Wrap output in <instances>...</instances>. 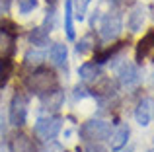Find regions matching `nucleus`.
<instances>
[{"label":"nucleus","instance_id":"nucleus-1","mask_svg":"<svg viewBox=\"0 0 154 152\" xmlns=\"http://www.w3.org/2000/svg\"><path fill=\"white\" fill-rule=\"evenodd\" d=\"M29 88L35 94H49L53 88H57L55 72H51L47 68H41L37 72H33V76L29 78Z\"/></svg>","mask_w":154,"mask_h":152},{"label":"nucleus","instance_id":"nucleus-2","mask_svg":"<svg viewBox=\"0 0 154 152\" xmlns=\"http://www.w3.org/2000/svg\"><path fill=\"white\" fill-rule=\"evenodd\" d=\"M80 135L88 141H102V138H107L111 135V127L103 119H92L80 127Z\"/></svg>","mask_w":154,"mask_h":152},{"label":"nucleus","instance_id":"nucleus-3","mask_svg":"<svg viewBox=\"0 0 154 152\" xmlns=\"http://www.w3.org/2000/svg\"><path fill=\"white\" fill-rule=\"evenodd\" d=\"M27 119V99L23 94H16L10 102V123L14 127H23Z\"/></svg>","mask_w":154,"mask_h":152},{"label":"nucleus","instance_id":"nucleus-4","mask_svg":"<svg viewBox=\"0 0 154 152\" xmlns=\"http://www.w3.org/2000/svg\"><path fill=\"white\" fill-rule=\"evenodd\" d=\"M121 29H123V23L121 18L117 14H107L103 16L102 23H100V35H102L103 41H113V39L119 37Z\"/></svg>","mask_w":154,"mask_h":152},{"label":"nucleus","instance_id":"nucleus-5","mask_svg":"<svg viewBox=\"0 0 154 152\" xmlns=\"http://www.w3.org/2000/svg\"><path fill=\"white\" fill-rule=\"evenodd\" d=\"M60 131V119L59 117H43L35 123V135L43 141H53Z\"/></svg>","mask_w":154,"mask_h":152},{"label":"nucleus","instance_id":"nucleus-6","mask_svg":"<svg viewBox=\"0 0 154 152\" xmlns=\"http://www.w3.org/2000/svg\"><path fill=\"white\" fill-rule=\"evenodd\" d=\"M119 78H121V84H123V86L131 88V86H137V84L140 82V72H139V68H137L135 65L125 62V65L119 68Z\"/></svg>","mask_w":154,"mask_h":152},{"label":"nucleus","instance_id":"nucleus-7","mask_svg":"<svg viewBox=\"0 0 154 152\" xmlns=\"http://www.w3.org/2000/svg\"><path fill=\"white\" fill-rule=\"evenodd\" d=\"M129 125L127 123H121L119 127H117L115 131L111 133V138H109V142H111V150H121L125 144H127L129 141Z\"/></svg>","mask_w":154,"mask_h":152},{"label":"nucleus","instance_id":"nucleus-8","mask_svg":"<svg viewBox=\"0 0 154 152\" xmlns=\"http://www.w3.org/2000/svg\"><path fill=\"white\" fill-rule=\"evenodd\" d=\"M135 119L140 127H146L148 123H150V119H152V99H143V102H139V105H137V109H135Z\"/></svg>","mask_w":154,"mask_h":152},{"label":"nucleus","instance_id":"nucleus-9","mask_svg":"<svg viewBox=\"0 0 154 152\" xmlns=\"http://www.w3.org/2000/svg\"><path fill=\"white\" fill-rule=\"evenodd\" d=\"M143 23H144V8L143 6H135L127 16V27L129 31L137 33V31L143 29Z\"/></svg>","mask_w":154,"mask_h":152},{"label":"nucleus","instance_id":"nucleus-10","mask_svg":"<svg viewBox=\"0 0 154 152\" xmlns=\"http://www.w3.org/2000/svg\"><path fill=\"white\" fill-rule=\"evenodd\" d=\"M66 57H68L66 45H63V43H53L51 49H49V59H51L53 65L64 68V66H66Z\"/></svg>","mask_w":154,"mask_h":152},{"label":"nucleus","instance_id":"nucleus-11","mask_svg":"<svg viewBox=\"0 0 154 152\" xmlns=\"http://www.w3.org/2000/svg\"><path fill=\"white\" fill-rule=\"evenodd\" d=\"M78 74L84 82H98L102 76V70H100V65H96V62H84L78 68Z\"/></svg>","mask_w":154,"mask_h":152},{"label":"nucleus","instance_id":"nucleus-12","mask_svg":"<svg viewBox=\"0 0 154 152\" xmlns=\"http://www.w3.org/2000/svg\"><path fill=\"white\" fill-rule=\"evenodd\" d=\"M63 103H64V92H60V90H53V92H49V94L43 98V107L49 109V111L60 109Z\"/></svg>","mask_w":154,"mask_h":152},{"label":"nucleus","instance_id":"nucleus-13","mask_svg":"<svg viewBox=\"0 0 154 152\" xmlns=\"http://www.w3.org/2000/svg\"><path fill=\"white\" fill-rule=\"evenodd\" d=\"M12 152H35V146L29 137L26 135H16L12 138Z\"/></svg>","mask_w":154,"mask_h":152},{"label":"nucleus","instance_id":"nucleus-14","mask_svg":"<svg viewBox=\"0 0 154 152\" xmlns=\"http://www.w3.org/2000/svg\"><path fill=\"white\" fill-rule=\"evenodd\" d=\"M150 49H154V29H150L139 41V47H137V59H143L144 55H148Z\"/></svg>","mask_w":154,"mask_h":152},{"label":"nucleus","instance_id":"nucleus-15","mask_svg":"<svg viewBox=\"0 0 154 152\" xmlns=\"http://www.w3.org/2000/svg\"><path fill=\"white\" fill-rule=\"evenodd\" d=\"M72 16H74V12H72V0H64V29H66V37L74 39V26H72Z\"/></svg>","mask_w":154,"mask_h":152},{"label":"nucleus","instance_id":"nucleus-16","mask_svg":"<svg viewBox=\"0 0 154 152\" xmlns=\"http://www.w3.org/2000/svg\"><path fill=\"white\" fill-rule=\"evenodd\" d=\"M14 51V37L8 31H0V59H6Z\"/></svg>","mask_w":154,"mask_h":152},{"label":"nucleus","instance_id":"nucleus-17","mask_svg":"<svg viewBox=\"0 0 154 152\" xmlns=\"http://www.w3.org/2000/svg\"><path fill=\"white\" fill-rule=\"evenodd\" d=\"M29 41L33 43V45H37V47L47 45V43H49V31L43 29V26L35 27V29H31V33H29Z\"/></svg>","mask_w":154,"mask_h":152},{"label":"nucleus","instance_id":"nucleus-18","mask_svg":"<svg viewBox=\"0 0 154 152\" xmlns=\"http://www.w3.org/2000/svg\"><path fill=\"white\" fill-rule=\"evenodd\" d=\"M43 61H45V53L39 49H29L26 53V65L27 66H39Z\"/></svg>","mask_w":154,"mask_h":152},{"label":"nucleus","instance_id":"nucleus-19","mask_svg":"<svg viewBox=\"0 0 154 152\" xmlns=\"http://www.w3.org/2000/svg\"><path fill=\"white\" fill-rule=\"evenodd\" d=\"M92 49H94V37H92V35H86V37H82V39L78 41V45H76V51H78L80 55L90 53Z\"/></svg>","mask_w":154,"mask_h":152},{"label":"nucleus","instance_id":"nucleus-20","mask_svg":"<svg viewBox=\"0 0 154 152\" xmlns=\"http://www.w3.org/2000/svg\"><path fill=\"white\" fill-rule=\"evenodd\" d=\"M72 2H76V20L82 22L84 16H86L88 6H90V0H72Z\"/></svg>","mask_w":154,"mask_h":152},{"label":"nucleus","instance_id":"nucleus-21","mask_svg":"<svg viewBox=\"0 0 154 152\" xmlns=\"http://www.w3.org/2000/svg\"><path fill=\"white\" fill-rule=\"evenodd\" d=\"M18 6H20L22 14H27V12H31L37 6V0H18Z\"/></svg>","mask_w":154,"mask_h":152},{"label":"nucleus","instance_id":"nucleus-22","mask_svg":"<svg viewBox=\"0 0 154 152\" xmlns=\"http://www.w3.org/2000/svg\"><path fill=\"white\" fill-rule=\"evenodd\" d=\"M86 152H109V150L105 148L100 141H94V142H90V144L86 146Z\"/></svg>","mask_w":154,"mask_h":152},{"label":"nucleus","instance_id":"nucleus-23","mask_svg":"<svg viewBox=\"0 0 154 152\" xmlns=\"http://www.w3.org/2000/svg\"><path fill=\"white\" fill-rule=\"evenodd\" d=\"M8 8H10V0H0V16L8 14Z\"/></svg>","mask_w":154,"mask_h":152},{"label":"nucleus","instance_id":"nucleus-24","mask_svg":"<svg viewBox=\"0 0 154 152\" xmlns=\"http://www.w3.org/2000/svg\"><path fill=\"white\" fill-rule=\"evenodd\" d=\"M86 96H88V94H86V90H84V88H80V86L74 88V98H76V99H78V98L82 99V98H86Z\"/></svg>","mask_w":154,"mask_h":152},{"label":"nucleus","instance_id":"nucleus-25","mask_svg":"<svg viewBox=\"0 0 154 152\" xmlns=\"http://www.w3.org/2000/svg\"><path fill=\"white\" fill-rule=\"evenodd\" d=\"M43 152H60V146L59 144H53V150H49V148H45Z\"/></svg>","mask_w":154,"mask_h":152},{"label":"nucleus","instance_id":"nucleus-26","mask_svg":"<svg viewBox=\"0 0 154 152\" xmlns=\"http://www.w3.org/2000/svg\"><path fill=\"white\" fill-rule=\"evenodd\" d=\"M0 129H4V117H2V111H0Z\"/></svg>","mask_w":154,"mask_h":152},{"label":"nucleus","instance_id":"nucleus-27","mask_svg":"<svg viewBox=\"0 0 154 152\" xmlns=\"http://www.w3.org/2000/svg\"><path fill=\"white\" fill-rule=\"evenodd\" d=\"M146 152H154V148H150V150H146Z\"/></svg>","mask_w":154,"mask_h":152},{"label":"nucleus","instance_id":"nucleus-28","mask_svg":"<svg viewBox=\"0 0 154 152\" xmlns=\"http://www.w3.org/2000/svg\"><path fill=\"white\" fill-rule=\"evenodd\" d=\"M51 2H55V0H51Z\"/></svg>","mask_w":154,"mask_h":152},{"label":"nucleus","instance_id":"nucleus-29","mask_svg":"<svg viewBox=\"0 0 154 152\" xmlns=\"http://www.w3.org/2000/svg\"><path fill=\"white\" fill-rule=\"evenodd\" d=\"M152 80H154V76H152Z\"/></svg>","mask_w":154,"mask_h":152}]
</instances>
